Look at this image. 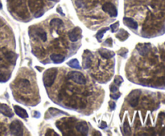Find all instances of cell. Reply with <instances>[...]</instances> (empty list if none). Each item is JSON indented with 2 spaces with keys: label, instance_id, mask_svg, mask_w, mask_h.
Masks as SVG:
<instances>
[{
  "label": "cell",
  "instance_id": "cell-12",
  "mask_svg": "<svg viewBox=\"0 0 165 136\" xmlns=\"http://www.w3.org/2000/svg\"><path fill=\"white\" fill-rule=\"evenodd\" d=\"M98 52H99V54H100L101 56L106 59H111V58H113V57L115 55L114 52L105 48H101L100 50L98 51Z\"/></svg>",
  "mask_w": 165,
  "mask_h": 136
},
{
  "label": "cell",
  "instance_id": "cell-14",
  "mask_svg": "<svg viewBox=\"0 0 165 136\" xmlns=\"http://www.w3.org/2000/svg\"><path fill=\"white\" fill-rule=\"evenodd\" d=\"M123 23L126 26H128L130 28L136 30L138 28V23L131 18H124Z\"/></svg>",
  "mask_w": 165,
  "mask_h": 136
},
{
  "label": "cell",
  "instance_id": "cell-5",
  "mask_svg": "<svg viewBox=\"0 0 165 136\" xmlns=\"http://www.w3.org/2000/svg\"><path fill=\"white\" fill-rule=\"evenodd\" d=\"M139 96H140V90H133L129 95L128 98V103H130V105L134 107L138 105L139 103Z\"/></svg>",
  "mask_w": 165,
  "mask_h": 136
},
{
  "label": "cell",
  "instance_id": "cell-31",
  "mask_svg": "<svg viewBox=\"0 0 165 136\" xmlns=\"http://www.w3.org/2000/svg\"><path fill=\"white\" fill-rule=\"evenodd\" d=\"M127 52H128V51H127L126 49L122 48L121 51H119V54H120V55H122V56H125V54H126Z\"/></svg>",
  "mask_w": 165,
  "mask_h": 136
},
{
  "label": "cell",
  "instance_id": "cell-15",
  "mask_svg": "<svg viewBox=\"0 0 165 136\" xmlns=\"http://www.w3.org/2000/svg\"><path fill=\"white\" fill-rule=\"evenodd\" d=\"M14 109H15V112H16V115L18 116H19L20 118H28V115L27 113V111L22 107H19V106H14Z\"/></svg>",
  "mask_w": 165,
  "mask_h": 136
},
{
  "label": "cell",
  "instance_id": "cell-19",
  "mask_svg": "<svg viewBox=\"0 0 165 136\" xmlns=\"http://www.w3.org/2000/svg\"><path fill=\"white\" fill-rule=\"evenodd\" d=\"M36 35L40 39H41L43 42L47 41V34L46 32L43 30L42 28H37L36 30Z\"/></svg>",
  "mask_w": 165,
  "mask_h": 136
},
{
  "label": "cell",
  "instance_id": "cell-16",
  "mask_svg": "<svg viewBox=\"0 0 165 136\" xmlns=\"http://www.w3.org/2000/svg\"><path fill=\"white\" fill-rule=\"evenodd\" d=\"M150 47H151V45L150 44H141V45H139V47H138V51L141 55H146V54L149 52Z\"/></svg>",
  "mask_w": 165,
  "mask_h": 136
},
{
  "label": "cell",
  "instance_id": "cell-22",
  "mask_svg": "<svg viewBox=\"0 0 165 136\" xmlns=\"http://www.w3.org/2000/svg\"><path fill=\"white\" fill-rule=\"evenodd\" d=\"M109 30V27H105V28L102 29V30H100V31H98V33L96 34V39H98V42H101V40H102V39L103 38L104 36V34L106 33V31Z\"/></svg>",
  "mask_w": 165,
  "mask_h": 136
},
{
  "label": "cell",
  "instance_id": "cell-29",
  "mask_svg": "<svg viewBox=\"0 0 165 136\" xmlns=\"http://www.w3.org/2000/svg\"><path fill=\"white\" fill-rule=\"evenodd\" d=\"M109 105H110V107L111 110H113L114 109H115L116 104H115V103H114V102H113V101H110V102L109 103Z\"/></svg>",
  "mask_w": 165,
  "mask_h": 136
},
{
  "label": "cell",
  "instance_id": "cell-32",
  "mask_svg": "<svg viewBox=\"0 0 165 136\" xmlns=\"http://www.w3.org/2000/svg\"><path fill=\"white\" fill-rule=\"evenodd\" d=\"M44 15V10H39V11H37L36 14H35V17H36V18H38V17H40L41 15Z\"/></svg>",
  "mask_w": 165,
  "mask_h": 136
},
{
  "label": "cell",
  "instance_id": "cell-33",
  "mask_svg": "<svg viewBox=\"0 0 165 136\" xmlns=\"http://www.w3.org/2000/svg\"><path fill=\"white\" fill-rule=\"evenodd\" d=\"M106 126H107V124H106V122H102V123H101L100 128L105 129V128H106Z\"/></svg>",
  "mask_w": 165,
  "mask_h": 136
},
{
  "label": "cell",
  "instance_id": "cell-4",
  "mask_svg": "<svg viewBox=\"0 0 165 136\" xmlns=\"http://www.w3.org/2000/svg\"><path fill=\"white\" fill-rule=\"evenodd\" d=\"M102 10L104 12L109 14L110 17H117L118 15V10L115 6L111 3H106L102 6Z\"/></svg>",
  "mask_w": 165,
  "mask_h": 136
},
{
  "label": "cell",
  "instance_id": "cell-20",
  "mask_svg": "<svg viewBox=\"0 0 165 136\" xmlns=\"http://www.w3.org/2000/svg\"><path fill=\"white\" fill-rule=\"evenodd\" d=\"M122 131H123V135H131V127L129 126V123L128 121L125 120L123 123V127H122Z\"/></svg>",
  "mask_w": 165,
  "mask_h": 136
},
{
  "label": "cell",
  "instance_id": "cell-28",
  "mask_svg": "<svg viewBox=\"0 0 165 136\" xmlns=\"http://www.w3.org/2000/svg\"><path fill=\"white\" fill-rule=\"evenodd\" d=\"M110 90L112 93H114V92H117L118 91V90H119V88H118V87H116V86H114V85H111L110 86Z\"/></svg>",
  "mask_w": 165,
  "mask_h": 136
},
{
  "label": "cell",
  "instance_id": "cell-23",
  "mask_svg": "<svg viewBox=\"0 0 165 136\" xmlns=\"http://www.w3.org/2000/svg\"><path fill=\"white\" fill-rule=\"evenodd\" d=\"M6 58L11 62H16V59H17V55L13 52H8L6 54Z\"/></svg>",
  "mask_w": 165,
  "mask_h": 136
},
{
  "label": "cell",
  "instance_id": "cell-30",
  "mask_svg": "<svg viewBox=\"0 0 165 136\" xmlns=\"http://www.w3.org/2000/svg\"><path fill=\"white\" fill-rule=\"evenodd\" d=\"M105 45L108 46H112V45H113V44H112V39H111L110 38L108 39H106V42H105Z\"/></svg>",
  "mask_w": 165,
  "mask_h": 136
},
{
  "label": "cell",
  "instance_id": "cell-11",
  "mask_svg": "<svg viewBox=\"0 0 165 136\" xmlns=\"http://www.w3.org/2000/svg\"><path fill=\"white\" fill-rule=\"evenodd\" d=\"M76 129L78 130V132H80L83 135H86L89 131V127H88L87 123L85 122H79L76 125Z\"/></svg>",
  "mask_w": 165,
  "mask_h": 136
},
{
  "label": "cell",
  "instance_id": "cell-17",
  "mask_svg": "<svg viewBox=\"0 0 165 136\" xmlns=\"http://www.w3.org/2000/svg\"><path fill=\"white\" fill-rule=\"evenodd\" d=\"M116 37L120 40V41H125L126 39H128L129 37V34L127 33V31H126L123 29H121L119 30V32L117 33Z\"/></svg>",
  "mask_w": 165,
  "mask_h": 136
},
{
  "label": "cell",
  "instance_id": "cell-3",
  "mask_svg": "<svg viewBox=\"0 0 165 136\" xmlns=\"http://www.w3.org/2000/svg\"><path fill=\"white\" fill-rule=\"evenodd\" d=\"M68 77L73 82L80 85H84L86 82L85 77L83 74L78 71H70L68 74Z\"/></svg>",
  "mask_w": 165,
  "mask_h": 136
},
{
  "label": "cell",
  "instance_id": "cell-13",
  "mask_svg": "<svg viewBox=\"0 0 165 136\" xmlns=\"http://www.w3.org/2000/svg\"><path fill=\"white\" fill-rule=\"evenodd\" d=\"M50 26L52 28L57 31V30L61 29L64 26V24H63L62 20H60V18H53L50 22Z\"/></svg>",
  "mask_w": 165,
  "mask_h": 136
},
{
  "label": "cell",
  "instance_id": "cell-26",
  "mask_svg": "<svg viewBox=\"0 0 165 136\" xmlns=\"http://www.w3.org/2000/svg\"><path fill=\"white\" fill-rule=\"evenodd\" d=\"M119 22H116L114 24H112V25L110 26L111 31H112V32H115V31H117V30H118V28H119Z\"/></svg>",
  "mask_w": 165,
  "mask_h": 136
},
{
  "label": "cell",
  "instance_id": "cell-18",
  "mask_svg": "<svg viewBox=\"0 0 165 136\" xmlns=\"http://www.w3.org/2000/svg\"><path fill=\"white\" fill-rule=\"evenodd\" d=\"M50 59H52L55 63H60L62 62L65 61V57L64 56V55H62V54H52V55L50 56Z\"/></svg>",
  "mask_w": 165,
  "mask_h": 136
},
{
  "label": "cell",
  "instance_id": "cell-21",
  "mask_svg": "<svg viewBox=\"0 0 165 136\" xmlns=\"http://www.w3.org/2000/svg\"><path fill=\"white\" fill-rule=\"evenodd\" d=\"M68 65H69L70 67H72V68L81 69V66L80 64H79V62H78V59H71V60L68 62Z\"/></svg>",
  "mask_w": 165,
  "mask_h": 136
},
{
  "label": "cell",
  "instance_id": "cell-25",
  "mask_svg": "<svg viewBox=\"0 0 165 136\" xmlns=\"http://www.w3.org/2000/svg\"><path fill=\"white\" fill-rule=\"evenodd\" d=\"M122 82H123V79H122V78L120 77V76H116L115 79H114V84H116L118 87H119Z\"/></svg>",
  "mask_w": 165,
  "mask_h": 136
},
{
  "label": "cell",
  "instance_id": "cell-24",
  "mask_svg": "<svg viewBox=\"0 0 165 136\" xmlns=\"http://www.w3.org/2000/svg\"><path fill=\"white\" fill-rule=\"evenodd\" d=\"M10 75H7V74H0V82H5L8 81V79H10Z\"/></svg>",
  "mask_w": 165,
  "mask_h": 136
},
{
  "label": "cell",
  "instance_id": "cell-34",
  "mask_svg": "<svg viewBox=\"0 0 165 136\" xmlns=\"http://www.w3.org/2000/svg\"><path fill=\"white\" fill-rule=\"evenodd\" d=\"M57 11H58V12H59V13L61 15H65V14L63 13V12L61 11V8H60V7L57 8Z\"/></svg>",
  "mask_w": 165,
  "mask_h": 136
},
{
  "label": "cell",
  "instance_id": "cell-7",
  "mask_svg": "<svg viewBox=\"0 0 165 136\" xmlns=\"http://www.w3.org/2000/svg\"><path fill=\"white\" fill-rule=\"evenodd\" d=\"M69 38L70 41L77 42L81 38V30L79 27L72 29V31L69 33Z\"/></svg>",
  "mask_w": 165,
  "mask_h": 136
},
{
  "label": "cell",
  "instance_id": "cell-27",
  "mask_svg": "<svg viewBox=\"0 0 165 136\" xmlns=\"http://www.w3.org/2000/svg\"><path fill=\"white\" fill-rule=\"evenodd\" d=\"M120 96H121V93H117L116 94V92H114L110 95V97L112 98L113 99H114V100H116V99H119Z\"/></svg>",
  "mask_w": 165,
  "mask_h": 136
},
{
  "label": "cell",
  "instance_id": "cell-1",
  "mask_svg": "<svg viewBox=\"0 0 165 136\" xmlns=\"http://www.w3.org/2000/svg\"><path fill=\"white\" fill-rule=\"evenodd\" d=\"M57 68L52 67V68L47 70L44 73V75H43V82H44V86L47 87H52V84L54 83L56 78H57Z\"/></svg>",
  "mask_w": 165,
  "mask_h": 136
},
{
  "label": "cell",
  "instance_id": "cell-9",
  "mask_svg": "<svg viewBox=\"0 0 165 136\" xmlns=\"http://www.w3.org/2000/svg\"><path fill=\"white\" fill-rule=\"evenodd\" d=\"M19 89L24 94L28 93L30 90V87H31V84L29 82L28 80L27 79H21L19 80V82L18 83Z\"/></svg>",
  "mask_w": 165,
  "mask_h": 136
},
{
  "label": "cell",
  "instance_id": "cell-6",
  "mask_svg": "<svg viewBox=\"0 0 165 136\" xmlns=\"http://www.w3.org/2000/svg\"><path fill=\"white\" fill-rule=\"evenodd\" d=\"M29 7L32 12L34 11H39L42 9L44 3L42 0H28Z\"/></svg>",
  "mask_w": 165,
  "mask_h": 136
},
{
  "label": "cell",
  "instance_id": "cell-35",
  "mask_svg": "<svg viewBox=\"0 0 165 136\" xmlns=\"http://www.w3.org/2000/svg\"><path fill=\"white\" fill-rule=\"evenodd\" d=\"M3 8V5H2V3H1V1H0V9H2Z\"/></svg>",
  "mask_w": 165,
  "mask_h": 136
},
{
  "label": "cell",
  "instance_id": "cell-2",
  "mask_svg": "<svg viewBox=\"0 0 165 136\" xmlns=\"http://www.w3.org/2000/svg\"><path fill=\"white\" fill-rule=\"evenodd\" d=\"M10 134L13 135H23V128L22 123L18 120L13 121L10 125Z\"/></svg>",
  "mask_w": 165,
  "mask_h": 136
},
{
  "label": "cell",
  "instance_id": "cell-36",
  "mask_svg": "<svg viewBox=\"0 0 165 136\" xmlns=\"http://www.w3.org/2000/svg\"><path fill=\"white\" fill-rule=\"evenodd\" d=\"M50 1H52V2H58L59 0H50Z\"/></svg>",
  "mask_w": 165,
  "mask_h": 136
},
{
  "label": "cell",
  "instance_id": "cell-8",
  "mask_svg": "<svg viewBox=\"0 0 165 136\" xmlns=\"http://www.w3.org/2000/svg\"><path fill=\"white\" fill-rule=\"evenodd\" d=\"M83 67L85 69H88L92 65V54L90 52L85 51L83 54Z\"/></svg>",
  "mask_w": 165,
  "mask_h": 136
},
{
  "label": "cell",
  "instance_id": "cell-10",
  "mask_svg": "<svg viewBox=\"0 0 165 136\" xmlns=\"http://www.w3.org/2000/svg\"><path fill=\"white\" fill-rule=\"evenodd\" d=\"M0 113H2L3 115L7 116L8 118L13 117V113H12L11 109L4 103H0Z\"/></svg>",
  "mask_w": 165,
  "mask_h": 136
}]
</instances>
